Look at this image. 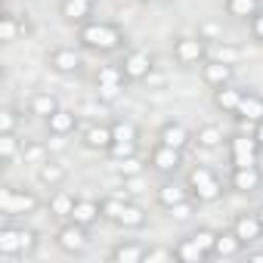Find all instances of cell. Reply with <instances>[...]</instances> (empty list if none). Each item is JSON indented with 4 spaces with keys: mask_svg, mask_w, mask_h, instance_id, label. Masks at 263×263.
<instances>
[{
    "mask_svg": "<svg viewBox=\"0 0 263 263\" xmlns=\"http://www.w3.org/2000/svg\"><path fill=\"white\" fill-rule=\"evenodd\" d=\"M78 41L84 50H93V53H111L124 44V31L111 22H84L78 28Z\"/></svg>",
    "mask_w": 263,
    "mask_h": 263,
    "instance_id": "6da1fadb",
    "label": "cell"
},
{
    "mask_svg": "<svg viewBox=\"0 0 263 263\" xmlns=\"http://www.w3.org/2000/svg\"><path fill=\"white\" fill-rule=\"evenodd\" d=\"M102 220L118 223L124 229H140L146 226V211L140 204H130V201H118V198H102Z\"/></svg>",
    "mask_w": 263,
    "mask_h": 263,
    "instance_id": "7a4b0ae2",
    "label": "cell"
},
{
    "mask_svg": "<svg viewBox=\"0 0 263 263\" xmlns=\"http://www.w3.org/2000/svg\"><path fill=\"white\" fill-rule=\"evenodd\" d=\"M214 241H217V232L198 229V232H189V235L174 248V254H177L180 263H198V260H204V257L214 254Z\"/></svg>",
    "mask_w": 263,
    "mask_h": 263,
    "instance_id": "3957f363",
    "label": "cell"
},
{
    "mask_svg": "<svg viewBox=\"0 0 263 263\" xmlns=\"http://www.w3.org/2000/svg\"><path fill=\"white\" fill-rule=\"evenodd\" d=\"M37 248V235L31 229H16L4 226L0 229V257H22Z\"/></svg>",
    "mask_w": 263,
    "mask_h": 263,
    "instance_id": "277c9868",
    "label": "cell"
},
{
    "mask_svg": "<svg viewBox=\"0 0 263 263\" xmlns=\"http://www.w3.org/2000/svg\"><path fill=\"white\" fill-rule=\"evenodd\" d=\"M186 186H189V192H192L195 201H217V198L223 195L220 177H217L214 171H208V167H192Z\"/></svg>",
    "mask_w": 263,
    "mask_h": 263,
    "instance_id": "5b68a950",
    "label": "cell"
},
{
    "mask_svg": "<svg viewBox=\"0 0 263 263\" xmlns=\"http://www.w3.org/2000/svg\"><path fill=\"white\" fill-rule=\"evenodd\" d=\"M37 211V198L31 192L4 186L0 189V214L4 217H22V214H34Z\"/></svg>",
    "mask_w": 263,
    "mask_h": 263,
    "instance_id": "8992f818",
    "label": "cell"
},
{
    "mask_svg": "<svg viewBox=\"0 0 263 263\" xmlns=\"http://www.w3.org/2000/svg\"><path fill=\"white\" fill-rule=\"evenodd\" d=\"M137 127L130 124V121H118V124H111V149H108V155L111 158H130L137 152Z\"/></svg>",
    "mask_w": 263,
    "mask_h": 263,
    "instance_id": "52a82bcc",
    "label": "cell"
},
{
    "mask_svg": "<svg viewBox=\"0 0 263 263\" xmlns=\"http://www.w3.org/2000/svg\"><path fill=\"white\" fill-rule=\"evenodd\" d=\"M229 158H232V167H251V164H257L260 143L254 140V134L251 137H245V134L229 137Z\"/></svg>",
    "mask_w": 263,
    "mask_h": 263,
    "instance_id": "ba28073f",
    "label": "cell"
},
{
    "mask_svg": "<svg viewBox=\"0 0 263 263\" xmlns=\"http://www.w3.org/2000/svg\"><path fill=\"white\" fill-rule=\"evenodd\" d=\"M124 68L121 65H102L99 71H96V93H99V99H105V102H111V99H118L121 96V90H124Z\"/></svg>",
    "mask_w": 263,
    "mask_h": 263,
    "instance_id": "9c48e42d",
    "label": "cell"
},
{
    "mask_svg": "<svg viewBox=\"0 0 263 263\" xmlns=\"http://www.w3.org/2000/svg\"><path fill=\"white\" fill-rule=\"evenodd\" d=\"M208 56V44L204 37H180L174 44V59L180 65H201Z\"/></svg>",
    "mask_w": 263,
    "mask_h": 263,
    "instance_id": "30bf717a",
    "label": "cell"
},
{
    "mask_svg": "<svg viewBox=\"0 0 263 263\" xmlns=\"http://www.w3.org/2000/svg\"><path fill=\"white\" fill-rule=\"evenodd\" d=\"M90 226H81V223H65L59 232H56V245L62 248V251H68V254H78V251H84L87 245H90V232H87Z\"/></svg>",
    "mask_w": 263,
    "mask_h": 263,
    "instance_id": "8fae6325",
    "label": "cell"
},
{
    "mask_svg": "<svg viewBox=\"0 0 263 263\" xmlns=\"http://www.w3.org/2000/svg\"><path fill=\"white\" fill-rule=\"evenodd\" d=\"M121 68H124V78H127V81H143V78L152 74L155 59H152V53H146V50H130V53L124 56Z\"/></svg>",
    "mask_w": 263,
    "mask_h": 263,
    "instance_id": "7c38bea8",
    "label": "cell"
},
{
    "mask_svg": "<svg viewBox=\"0 0 263 263\" xmlns=\"http://www.w3.org/2000/svg\"><path fill=\"white\" fill-rule=\"evenodd\" d=\"M149 164L158 171V174H177L180 171V164H183V149H174V146H164V143H158L155 149H152V158H149Z\"/></svg>",
    "mask_w": 263,
    "mask_h": 263,
    "instance_id": "4fadbf2b",
    "label": "cell"
},
{
    "mask_svg": "<svg viewBox=\"0 0 263 263\" xmlns=\"http://www.w3.org/2000/svg\"><path fill=\"white\" fill-rule=\"evenodd\" d=\"M81 65H84V59H81V53L74 47H56L50 53V68L59 71V74H78Z\"/></svg>",
    "mask_w": 263,
    "mask_h": 263,
    "instance_id": "5bb4252c",
    "label": "cell"
},
{
    "mask_svg": "<svg viewBox=\"0 0 263 263\" xmlns=\"http://www.w3.org/2000/svg\"><path fill=\"white\" fill-rule=\"evenodd\" d=\"M232 232L238 235V241L248 248V245H254V241H260L263 238V223H260V217L257 214H238L235 217V223H232Z\"/></svg>",
    "mask_w": 263,
    "mask_h": 263,
    "instance_id": "9a60e30c",
    "label": "cell"
},
{
    "mask_svg": "<svg viewBox=\"0 0 263 263\" xmlns=\"http://www.w3.org/2000/svg\"><path fill=\"white\" fill-rule=\"evenodd\" d=\"M201 78L214 90L217 87H226V84H232V65L223 62V59H204L201 62Z\"/></svg>",
    "mask_w": 263,
    "mask_h": 263,
    "instance_id": "2e32d148",
    "label": "cell"
},
{
    "mask_svg": "<svg viewBox=\"0 0 263 263\" xmlns=\"http://www.w3.org/2000/svg\"><path fill=\"white\" fill-rule=\"evenodd\" d=\"M229 186H232L235 192H257V189L263 186V174H260L257 164H251V167H232Z\"/></svg>",
    "mask_w": 263,
    "mask_h": 263,
    "instance_id": "e0dca14e",
    "label": "cell"
},
{
    "mask_svg": "<svg viewBox=\"0 0 263 263\" xmlns=\"http://www.w3.org/2000/svg\"><path fill=\"white\" fill-rule=\"evenodd\" d=\"M93 4H96V0H62V4H59V13H62L65 22L84 25V22H90V16H93Z\"/></svg>",
    "mask_w": 263,
    "mask_h": 263,
    "instance_id": "ac0fdd59",
    "label": "cell"
},
{
    "mask_svg": "<svg viewBox=\"0 0 263 263\" xmlns=\"http://www.w3.org/2000/svg\"><path fill=\"white\" fill-rule=\"evenodd\" d=\"M189 140H195V134H189V130H186L180 121H167V124L158 130V143L174 146V149H186Z\"/></svg>",
    "mask_w": 263,
    "mask_h": 263,
    "instance_id": "d6986e66",
    "label": "cell"
},
{
    "mask_svg": "<svg viewBox=\"0 0 263 263\" xmlns=\"http://www.w3.org/2000/svg\"><path fill=\"white\" fill-rule=\"evenodd\" d=\"M235 118L238 121H248V124H260L263 121V96L257 93H245L238 108H235Z\"/></svg>",
    "mask_w": 263,
    "mask_h": 263,
    "instance_id": "ffe728a7",
    "label": "cell"
},
{
    "mask_svg": "<svg viewBox=\"0 0 263 263\" xmlns=\"http://www.w3.org/2000/svg\"><path fill=\"white\" fill-rule=\"evenodd\" d=\"M74 127H78V115L68 108H59L47 118V130L53 137H68V134H74Z\"/></svg>",
    "mask_w": 263,
    "mask_h": 263,
    "instance_id": "44dd1931",
    "label": "cell"
},
{
    "mask_svg": "<svg viewBox=\"0 0 263 263\" xmlns=\"http://www.w3.org/2000/svg\"><path fill=\"white\" fill-rule=\"evenodd\" d=\"M68 220H74L81 226H93L96 220H102V204L93 201V198H78V204H74V211H71Z\"/></svg>",
    "mask_w": 263,
    "mask_h": 263,
    "instance_id": "7402d4cb",
    "label": "cell"
},
{
    "mask_svg": "<svg viewBox=\"0 0 263 263\" xmlns=\"http://www.w3.org/2000/svg\"><path fill=\"white\" fill-rule=\"evenodd\" d=\"M192 198V192H189V186H177V183H164L161 189H158V204L161 208H177V204H183V201H189Z\"/></svg>",
    "mask_w": 263,
    "mask_h": 263,
    "instance_id": "603a6c76",
    "label": "cell"
},
{
    "mask_svg": "<svg viewBox=\"0 0 263 263\" xmlns=\"http://www.w3.org/2000/svg\"><path fill=\"white\" fill-rule=\"evenodd\" d=\"M241 96H245V90H235L232 84H226V87H217V90H214V105L223 108V111H229V115H235Z\"/></svg>",
    "mask_w": 263,
    "mask_h": 263,
    "instance_id": "cb8c5ba5",
    "label": "cell"
},
{
    "mask_svg": "<svg viewBox=\"0 0 263 263\" xmlns=\"http://www.w3.org/2000/svg\"><path fill=\"white\" fill-rule=\"evenodd\" d=\"M84 146L87 149H99V152H108L111 149V127H87L84 130Z\"/></svg>",
    "mask_w": 263,
    "mask_h": 263,
    "instance_id": "d4e9b609",
    "label": "cell"
},
{
    "mask_svg": "<svg viewBox=\"0 0 263 263\" xmlns=\"http://www.w3.org/2000/svg\"><path fill=\"white\" fill-rule=\"evenodd\" d=\"M146 251L149 248H143L137 241H121L111 251V260H118V263H140V260H146Z\"/></svg>",
    "mask_w": 263,
    "mask_h": 263,
    "instance_id": "484cf974",
    "label": "cell"
},
{
    "mask_svg": "<svg viewBox=\"0 0 263 263\" xmlns=\"http://www.w3.org/2000/svg\"><path fill=\"white\" fill-rule=\"evenodd\" d=\"M74 204H78V198H74L71 192H65V189H59V192L50 195V214L59 217V220H62V217H71Z\"/></svg>",
    "mask_w": 263,
    "mask_h": 263,
    "instance_id": "4316f807",
    "label": "cell"
},
{
    "mask_svg": "<svg viewBox=\"0 0 263 263\" xmlns=\"http://www.w3.org/2000/svg\"><path fill=\"white\" fill-rule=\"evenodd\" d=\"M245 245L238 241V235L229 229V232H217V241H214V254L211 257H232V254H238Z\"/></svg>",
    "mask_w": 263,
    "mask_h": 263,
    "instance_id": "83f0119b",
    "label": "cell"
},
{
    "mask_svg": "<svg viewBox=\"0 0 263 263\" xmlns=\"http://www.w3.org/2000/svg\"><path fill=\"white\" fill-rule=\"evenodd\" d=\"M226 13L235 19H254L260 13V0H226Z\"/></svg>",
    "mask_w": 263,
    "mask_h": 263,
    "instance_id": "f1b7e54d",
    "label": "cell"
},
{
    "mask_svg": "<svg viewBox=\"0 0 263 263\" xmlns=\"http://www.w3.org/2000/svg\"><path fill=\"white\" fill-rule=\"evenodd\" d=\"M53 111H59L56 96H50V93H34V96H31V115H37V118H50Z\"/></svg>",
    "mask_w": 263,
    "mask_h": 263,
    "instance_id": "f546056e",
    "label": "cell"
},
{
    "mask_svg": "<svg viewBox=\"0 0 263 263\" xmlns=\"http://www.w3.org/2000/svg\"><path fill=\"white\" fill-rule=\"evenodd\" d=\"M25 28H28V25H22V22L13 16V13L0 16V41H7V44H10V41H16V37H19Z\"/></svg>",
    "mask_w": 263,
    "mask_h": 263,
    "instance_id": "4dcf8cb0",
    "label": "cell"
},
{
    "mask_svg": "<svg viewBox=\"0 0 263 263\" xmlns=\"http://www.w3.org/2000/svg\"><path fill=\"white\" fill-rule=\"evenodd\" d=\"M195 143H198L201 149H217V146L223 143V134H220V127H214V124H204V127H198V134H195Z\"/></svg>",
    "mask_w": 263,
    "mask_h": 263,
    "instance_id": "1f68e13d",
    "label": "cell"
},
{
    "mask_svg": "<svg viewBox=\"0 0 263 263\" xmlns=\"http://www.w3.org/2000/svg\"><path fill=\"white\" fill-rule=\"evenodd\" d=\"M37 177H41V183L56 186V183H62V180H65V167H62L59 161H44V164H41V171H37Z\"/></svg>",
    "mask_w": 263,
    "mask_h": 263,
    "instance_id": "d6a6232c",
    "label": "cell"
},
{
    "mask_svg": "<svg viewBox=\"0 0 263 263\" xmlns=\"http://www.w3.org/2000/svg\"><path fill=\"white\" fill-rule=\"evenodd\" d=\"M16 152H19L16 134H0V158H4V161H13Z\"/></svg>",
    "mask_w": 263,
    "mask_h": 263,
    "instance_id": "836d02e7",
    "label": "cell"
},
{
    "mask_svg": "<svg viewBox=\"0 0 263 263\" xmlns=\"http://www.w3.org/2000/svg\"><path fill=\"white\" fill-rule=\"evenodd\" d=\"M16 124H19V111L16 108L0 111V134H16Z\"/></svg>",
    "mask_w": 263,
    "mask_h": 263,
    "instance_id": "e575fe53",
    "label": "cell"
},
{
    "mask_svg": "<svg viewBox=\"0 0 263 263\" xmlns=\"http://www.w3.org/2000/svg\"><path fill=\"white\" fill-rule=\"evenodd\" d=\"M177 254L174 251H164V248H152V251H146V260L152 263V260H174Z\"/></svg>",
    "mask_w": 263,
    "mask_h": 263,
    "instance_id": "d590c367",
    "label": "cell"
},
{
    "mask_svg": "<svg viewBox=\"0 0 263 263\" xmlns=\"http://www.w3.org/2000/svg\"><path fill=\"white\" fill-rule=\"evenodd\" d=\"M251 34H254V41H260V44H263V10L251 19Z\"/></svg>",
    "mask_w": 263,
    "mask_h": 263,
    "instance_id": "8d00e7d4",
    "label": "cell"
},
{
    "mask_svg": "<svg viewBox=\"0 0 263 263\" xmlns=\"http://www.w3.org/2000/svg\"><path fill=\"white\" fill-rule=\"evenodd\" d=\"M254 140L260 143V149H263V121L260 124H254Z\"/></svg>",
    "mask_w": 263,
    "mask_h": 263,
    "instance_id": "74e56055",
    "label": "cell"
},
{
    "mask_svg": "<svg viewBox=\"0 0 263 263\" xmlns=\"http://www.w3.org/2000/svg\"><path fill=\"white\" fill-rule=\"evenodd\" d=\"M248 260H263V251L260 254H248Z\"/></svg>",
    "mask_w": 263,
    "mask_h": 263,
    "instance_id": "f35d334b",
    "label": "cell"
},
{
    "mask_svg": "<svg viewBox=\"0 0 263 263\" xmlns=\"http://www.w3.org/2000/svg\"><path fill=\"white\" fill-rule=\"evenodd\" d=\"M257 217H260V223H263V208H260V211H257Z\"/></svg>",
    "mask_w": 263,
    "mask_h": 263,
    "instance_id": "ab89813d",
    "label": "cell"
},
{
    "mask_svg": "<svg viewBox=\"0 0 263 263\" xmlns=\"http://www.w3.org/2000/svg\"><path fill=\"white\" fill-rule=\"evenodd\" d=\"M146 4H155V0H146Z\"/></svg>",
    "mask_w": 263,
    "mask_h": 263,
    "instance_id": "60d3db41",
    "label": "cell"
}]
</instances>
